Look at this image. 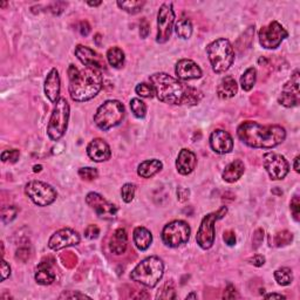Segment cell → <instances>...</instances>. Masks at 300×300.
I'll return each instance as SVG.
<instances>
[{
	"label": "cell",
	"mask_w": 300,
	"mask_h": 300,
	"mask_svg": "<svg viewBox=\"0 0 300 300\" xmlns=\"http://www.w3.org/2000/svg\"><path fill=\"white\" fill-rule=\"evenodd\" d=\"M299 70H295L292 74L291 79L285 83L283 87L282 93H280L278 102L286 108H292L299 105L300 102V90H299Z\"/></svg>",
	"instance_id": "9a60e30c"
},
{
	"label": "cell",
	"mask_w": 300,
	"mask_h": 300,
	"mask_svg": "<svg viewBox=\"0 0 300 300\" xmlns=\"http://www.w3.org/2000/svg\"><path fill=\"white\" fill-rule=\"evenodd\" d=\"M86 203L95 211V214L101 219L112 221V219H114L116 215H118V208H116V205L107 201L102 195H100L98 192L87 193Z\"/></svg>",
	"instance_id": "5bb4252c"
},
{
	"label": "cell",
	"mask_w": 300,
	"mask_h": 300,
	"mask_svg": "<svg viewBox=\"0 0 300 300\" xmlns=\"http://www.w3.org/2000/svg\"><path fill=\"white\" fill-rule=\"evenodd\" d=\"M30 257H31V250L26 246L19 247L17 252H15V259L20 260L22 263L27 262V260L30 259Z\"/></svg>",
	"instance_id": "b9f144b4"
},
{
	"label": "cell",
	"mask_w": 300,
	"mask_h": 300,
	"mask_svg": "<svg viewBox=\"0 0 300 300\" xmlns=\"http://www.w3.org/2000/svg\"><path fill=\"white\" fill-rule=\"evenodd\" d=\"M19 212V209L14 205H8V206H2L1 209V219L5 224L11 223L17 217Z\"/></svg>",
	"instance_id": "74e56055"
},
{
	"label": "cell",
	"mask_w": 300,
	"mask_h": 300,
	"mask_svg": "<svg viewBox=\"0 0 300 300\" xmlns=\"http://www.w3.org/2000/svg\"><path fill=\"white\" fill-rule=\"evenodd\" d=\"M130 109L137 119H143L147 115V106L142 100L135 98L130 100Z\"/></svg>",
	"instance_id": "836d02e7"
},
{
	"label": "cell",
	"mask_w": 300,
	"mask_h": 300,
	"mask_svg": "<svg viewBox=\"0 0 300 300\" xmlns=\"http://www.w3.org/2000/svg\"><path fill=\"white\" fill-rule=\"evenodd\" d=\"M125 114L124 106L118 100H107L98 108L94 115V122L103 131L119 125Z\"/></svg>",
	"instance_id": "8992f818"
},
{
	"label": "cell",
	"mask_w": 300,
	"mask_h": 300,
	"mask_svg": "<svg viewBox=\"0 0 300 300\" xmlns=\"http://www.w3.org/2000/svg\"><path fill=\"white\" fill-rule=\"evenodd\" d=\"M75 56L85 67H94V68L101 70L106 68V62L103 58L92 48L83 46V45H77L75 48Z\"/></svg>",
	"instance_id": "e0dca14e"
},
{
	"label": "cell",
	"mask_w": 300,
	"mask_h": 300,
	"mask_svg": "<svg viewBox=\"0 0 300 300\" xmlns=\"http://www.w3.org/2000/svg\"><path fill=\"white\" fill-rule=\"evenodd\" d=\"M265 299H286L285 296L279 295V293H269V295L264 296Z\"/></svg>",
	"instance_id": "11a10c76"
},
{
	"label": "cell",
	"mask_w": 300,
	"mask_h": 300,
	"mask_svg": "<svg viewBox=\"0 0 300 300\" xmlns=\"http://www.w3.org/2000/svg\"><path fill=\"white\" fill-rule=\"evenodd\" d=\"M228 214L227 206H222L217 211L204 216L199 225L196 241L203 250H209L215 243V224L216 222L225 217Z\"/></svg>",
	"instance_id": "ba28073f"
},
{
	"label": "cell",
	"mask_w": 300,
	"mask_h": 300,
	"mask_svg": "<svg viewBox=\"0 0 300 300\" xmlns=\"http://www.w3.org/2000/svg\"><path fill=\"white\" fill-rule=\"evenodd\" d=\"M244 172H245V166L243 161L236 160L234 161V162L229 163L228 166L225 167L222 177H223L225 182L235 183L244 175Z\"/></svg>",
	"instance_id": "484cf974"
},
{
	"label": "cell",
	"mask_w": 300,
	"mask_h": 300,
	"mask_svg": "<svg viewBox=\"0 0 300 300\" xmlns=\"http://www.w3.org/2000/svg\"><path fill=\"white\" fill-rule=\"evenodd\" d=\"M146 5V1H140V0H129V1H118V6L121 9H123L127 13L130 14H136V13L141 12L143 6Z\"/></svg>",
	"instance_id": "1f68e13d"
},
{
	"label": "cell",
	"mask_w": 300,
	"mask_h": 300,
	"mask_svg": "<svg viewBox=\"0 0 300 300\" xmlns=\"http://www.w3.org/2000/svg\"><path fill=\"white\" fill-rule=\"evenodd\" d=\"M212 70L217 74L225 73L230 69L235 61V50L228 39L219 38L206 47Z\"/></svg>",
	"instance_id": "5b68a950"
},
{
	"label": "cell",
	"mask_w": 300,
	"mask_h": 300,
	"mask_svg": "<svg viewBox=\"0 0 300 300\" xmlns=\"http://www.w3.org/2000/svg\"><path fill=\"white\" fill-rule=\"evenodd\" d=\"M59 299H90V297L80 293L79 291H69V292H63L62 295H60Z\"/></svg>",
	"instance_id": "f6af8a7d"
},
{
	"label": "cell",
	"mask_w": 300,
	"mask_h": 300,
	"mask_svg": "<svg viewBox=\"0 0 300 300\" xmlns=\"http://www.w3.org/2000/svg\"><path fill=\"white\" fill-rule=\"evenodd\" d=\"M54 259L50 260V258H45L39 264L37 267V271H35V282H37L39 285H51V284H53L56 282V273H54L53 269H52V266H53Z\"/></svg>",
	"instance_id": "7402d4cb"
},
{
	"label": "cell",
	"mask_w": 300,
	"mask_h": 300,
	"mask_svg": "<svg viewBox=\"0 0 300 300\" xmlns=\"http://www.w3.org/2000/svg\"><path fill=\"white\" fill-rule=\"evenodd\" d=\"M45 95L52 103H57L60 100V75L57 68H52L45 80Z\"/></svg>",
	"instance_id": "44dd1931"
},
{
	"label": "cell",
	"mask_w": 300,
	"mask_h": 300,
	"mask_svg": "<svg viewBox=\"0 0 300 300\" xmlns=\"http://www.w3.org/2000/svg\"><path fill=\"white\" fill-rule=\"evenodd\" d=\"M25 193L38 206H48L56 202L57 190L41 180H31L25 186Z\"/></svg>",
	"instance_id": "30bf717a"
},
{
	"label": "cell",
	"mask_w": 300,
	"mask_h": 300,
	"mask_svg": "<svg viewBox=\"0 0 300 300\" xmlns=\"http://www.w3.org/2000/svg\"><path fill=\"white\" fill-rule=\"evenodd\" d=\"M190 196V190L184 188V186H179L177 188V198L180 202H185L186 199H189Z\"/></svg>",
	"instance_id": "681fc988"
},
{
	"label": "cell",
	"mask_w": 300,
	"mask_h": 300,
	"mask_svg": "<svg viewBox=\"0 0 300 300\" xmlns=\"http://www.w3.org/2000/svg\"><path fill=\"white\" fill-rule=\"evenodd\" d=\"M94 40H95L96 45H98V46H99V45H100V41H101V34H99V33L96 34V35H95V38H94Z\"/></svg>",
	"instance_id": "91938a15"
},
{
	"label": "cell",
	"mask_w": 300,
	"mask_h": 300,
	"mask_svg": "<svg viewBox=\"0 0 300 300\" xmlns=\"http://www.w3.org/2000/svg\"><path fill=\"white\" fill-rule=\"evenodd\" d=\"M101 4H102V1H88V5L94 6V7H96V6H100Z\"/></svg>",
	"instance_id": "680465c9"
},
{
	"label": "cell",
	"mask_w": 300,
	"mask_h": 300,
	"mask_svg": "<svg viewBox=\"0 0 300 300\" xmlns=\"http://www.w3.org/2000/svg\"><path fill=\"white\" fill-rule=\"evenodd\" d=\"M11 276V266L6 260H1V282H5Z\"/></svg>",
	"instance_id": "f907efd6"
},
{
	"label": "cell",
	"mask_w": 300,
	"mask_h": 300,
	"mask_svg": "<svg viewBox=\"0 0 300 300\" xmlns=\"http://www.w3.org/2000/svg\"><path fill=\"white\" fill-rule=\"evenodd\" d=\"M69 105L66 99L60 98L54 106L47 124V135L52 141H59L66 133L69 120Z\"/></svg>",
	"instance_id": "52a82bcc"
},
{
	"label": "cell",
	"mask_w": 300,
	"mask_h": 300,
	"mask_svg": "<svg viewBox=\"0 0 300 300\" xmlns=\"http://www.w3.org/2000/svg\"><path fill=\"white\" fill-rule=\"evenodd\" d=\"M197 299V296L195 295V293H190V295H188L186 296V298L185 299Z\"/></svg>",
	"instance_id": "94428289"
},
{
	"label": "cell",
	"mask_w": 300,
	"mask_h": 300,
	"mask_svg": "<svg viewBox=\"0 0 300 300\" xmlns=\"http://www.w3.org/2000/svg\"><path fill=\"white\" fill-rule=\"evenodd\" d=\"M127 245H128V236L127 232H125L124 229H118L113 235V237L111 238V241H109V250H111L112 253L118 254H123L127 250Z\"/></svg>",
	"instance_id": "cb8c5ba5"
},
{
	"label": "cell",
	"mask_w": 300,
	"mask_h": 300,
	"mask_svg": "<svg viewBox=\"0 0 300 300\" xmlns=\"http://www.w3.org/2000/svg\"><path fill=\"white\" fill-rule=\"evenodd\" d=\"M238 92V85L235 77L230 75L223 77L217 87V95L219 99L228 100L234 98Z\"/></svg>",
	"instance_id": "d4e9b609"
},
{
	"label": "cell",
	"mask_w": 300,
	"mask_h": 300,
	"mask_svg": "<svg viewBox=\"0 0 300 300\" xmlns=\"http://www.w3.org/2000/svg\"><path fill=\"white\" fill-rule=\"evenodd\" d=\"M263 240H264V230L263 229H257V230L254 231L252 237V246L254 250H257L258 247L262 245Z\"/></svg>",
	"instance_id": "bcb514c9"
},
{
	"label": "cell",
	"mask_w": 300,
	"mask_h": 300,
	"mask_svg": "<svg viewBox=\"0 0 300 300\" xmlns=\"http://www.w3.org/2000/svg\"><path fill=\"white\" fill-rule=\"evenodd\" d=\"M19 157H20V151H19L18 149L4 150L1 153V161H2V162L15 163V162H18Z\"/></svg>",
	"instance_id": "60d3db41"
},
{
	"label": "cell",
	"mask_w": 300,
	"mask_h": 300,
	"mask_svg": "<svg viewBox=\"0 0 300 300\" xmlns=\"http://www.w3.org/2000/svg\"><path fill=\"white\" fill-rule=\"evenodd\" d=\"M237 297H238V295H237L236 289H235V286L231 285V284H229L228 288L225 289V291H224L223 298L224 299H235V298H237Z\"/></svg>",
	"instance_id": "816d5d0a"
},
{
	"label": "cell",
	"mask_w": 300,
	"mask_h": 300,
	"mask_svg": "<svg viewBox=\"0 0 300 300\" xmlns=\"http://www.w3.org/2000/svg\"><path fill=\"white\" fill-rule=\"evenodd\" d=\"M80 33H81L82 37H87L90 33V25L88 24V21H81L79 26Z\"/></svg>",
	"instance_id": "db71d44e"
},
{
	"label": "cell",
	"mask_w": 300,
	"mask_h": 300,
	"mask_svg": "<svg viewBox=\"0 0 300 300\" xmlns=\"http://www.w3.org/2000/svg\"><path fill=\"white\" fill-rule=\"evenodd\" d=\"M135 92L138 96L144 99H151L155 96V89L151 83H146L142 82L138 83V85L135 87Z\"/></svg>",
	"instance_id": "d590c367"
},
{
	"label": "cell",
	"mask_w": 300,
	"mask_h": 300,
	"mask_svg": "<svg viewBox=\"0 0 300 300\" xmlns=\"http://www.w3.org/2000/svg\"><path fill=\"white\" fill-rule=\"evenodd\" d=\"M164 273V264L160 257L150 256L138 263L131 271L130 279L146 288H155Z\"/></svg>",
	"instance_id": "277c9868"
},
{
	"label": "cell",
	"mask_w": 300,
	"mask_h": 300,
	"mask_svg": "<svg viewBox=\"0 0 300 300\" xmlns=\"http://www.w3.org/2000/svg\"><path fill=\"white\" fill-rule=\"evenodd\" d=\"M191 235V229L184 221H173L168 223L162 230V240L169 247H179L188 243Z\"/></svg>",
	"instance_id": "9c48e42d"
},
{
	"label": "cell",
	"mask_w": 300,
	"mask_h": 300,
	"mask_svg": "<svg viewBox=\"0 0 300 300\" xmlns=\"http://www.w3.org/2000/svg\"><path fill=\"white\" fill-rule=\"evenodd\" d=\"M87 154L89 159L94 162H105L112 156V150L109 144L102 138H94L87 146Z\"/></svg>",
	"instance_id": "ffe728a7"
},
{
	"label": "cell",
	"mask_w": 300,
	"mask_h": 300,
	"mask_svg": "<svg viewBox=\"0 0 300 300\" xmlns=\"http://www.w3.org/2000/svg\"><path fill=\"white\" fill-rule=\"evenodd\" d=\"M149 28H150V25L149 22H148V20L146 18L141 19L140 21V35L142 39H146L148 37V34H149Z\"/></svg>",
	"instance_id": "7dc6e473"
},
{
	"label": "cell",
	"mask_w": 300,
	"mask_h": 300,
	"mask_svg": "<svg viewBox=\"0 0 300 300\" xmlns=\"http://www.w3.org/2000/svg\"><path fill=\"white\" fill-rule=\"evenodd\" d=\"M299 160L300 156H297L295 159V162H293V167H295V170L297 173H300V168H299Z\"/></svg>",
	"instance_id": "9f6ffc18"
},
{
	"label": "cell",
	"mask_w": 300,
	"mask_h": 300,
	"mask_svg": "<svg viewBox=\"0 0 300 300\" xmlns=\"http://www.w3.org/2000/svg\"><path fill=\"white\" fill-rule=\"evenodd\" d=\"M249 263L251 264V265H253V266L260 267V266H263L264 264H265V257L260 256V254H256V256H253L252 258H250Z\"/></svg>",
	"instance_id": "f5cc1de1"
},
{
	"label": "cell",
	"mask_w": 300,
	"mask_h": 300,
	"mask_svg": "<svg viewBox=\"0 0 300 300\" xmlns=\"http://www.w3.org/2000/svg\"><path fill=\"white\" fill-rule=\"evenodd\" d=\"M175 74L177 79L183 81H190V80L199 79L202 76V69L195 61L190 59H182L176 63Z\"/></svg>",
	"instance_id": "d6986e66"
},
{
	"label": "cell",
	"mask_w": 300,
	"mask_h": 300,
	"mask_svg": "<svg viewBox=\"0 0 300 300\" xmlns=\"http://www.w3.org/2000/svg\"><path fill=\"white\" fill-rule=\"evenodd\" d=\"M135 192H136V186L133 183H125L121 189L122 199L125 203H130L135 197Z\"/></svg>",
	"instance_id": "f35d334b"
},
{
	"label": "cell",
	"mask_w": 300,
	"mask_h": 300,
	"mask_svg": "<svg viewBox=\"0 0 300 300\" xmlns=\"http://www.w3.org/2000/svg\"><path fill=\"white\" fill-rule=\"evenodd\" d=\"M80 240H81V238H80V235L75 230L68 228L61 229V230L54 232L52 235L50 240H48V247L51 250L59 251L64 249V247L77 245L80 243Z\"/></svg>",
	"instance_id": "2e32d148"
},
{
	"label": "cell",
	"mask_w": 300,
	"mask_h": 300,
	"mask_svg": "<svg viewBox=\"0 0 300 300\" xmlns=\"http://www.w3.org/2000/svg\"><path fill=\"white\" fill-rule=\"evenodd\" d=\"M107 61L114 68H121L124 63V53L120 47H111L107 51Z\"/></svg>",
	"instance_id": "f1b7e54d"
},
{
	"label": "cell",
	"mask_w": 300,
	"mask_h": 300,
	"mask_svg": "<svg viewBox=\"0 0 300 300\" xmlns=\"http://www.w3.org/2000/svg\"><path fill=\"white\" fill-rule=\"evenodd\" d=\"M156 299H176V291L175 286H174L173 282H167L161 290V292L157 293Z\"/></svg>",
	"instance_id": "8d00e7d4"
},
{
	"label": "cell",
	"mask_w": 300,
	"mask_h": 300,
	"mask_svg": "<svg viewBox=\"0 0 300 300\" xmlns=\"http://www.w3.org/2000/svg\"><path fill=\"white\" fill-rule=\"evenodd\" d=\"M133 240L138 250L146 251L153 243V235L147 228L137 227L133 232Z\"/></svg>",
	"instance_id": "4316f807"
},
{
	"label": "cell",
	"mask_w": 300,
	"mask_h": 300,
	"mask_svg": "<svg viewBox=\"0 0 300 300\" xmlns=\"http://www.w3.org/2000/svg\"><path fill=\"white\" fill-rule=\"evenodd\" d=\"M290 206H291V212H292L293 218H295L297 222H299V219H300V201H299L298 196H295V197L292 198L291 204H290Z\"/></svg>",
	"instance_id": "7bdbcfd3"
},
{
	"label": "cell",
	"mask_w": 300,
	"mask_h": 300,
	"mask_svg": "<svg viewBox=\"0 0 300 300\" xmlns=\"http://www.w3.org/2000/svg\"><path fill=\"white\" fill-rule=\"evenodd\" d=\"M196 166H197V157L195 153L189 149H182L180 151L176 160V168L180 175L185 176L191 174L195 170Z\"/></svg>",
	"instance_id": "603a6c76"
},
{
	"label": "cell",
	"mask_w": 300,
	"mask_h": 300,
	"mask_svg": "<svg viewBox=\"0 0 300 300\" xmlns=\"http://www.w3.org/2000/svg\"><path fill=\"white\" fill-rule=\"evenodd\" d=\"M176 34L179 35L180 39H189L192 34V24L190 19L183 17L180 18L175 25Z\"/></svg>",
	"instance_id": "4dcf8cb0"
},
{
	"label": "cell",
	"mask_w": 300,
	"mask_h": 300,
	"mask_svg": "<svg viewBox=\"0 0 300 300\" xmlns=\"http://www.w3.org/2000/svg\"><path fill=\"white\" fill-rule=\"evenodd\" d=\"M257 81V69L254 67H250L240 76V86L245 92H250L256 85Z\"/></svg>",
	"instance_id": "f546056e"
},
{
	"label": "cell",
	"mask_w": 300,
	"mask_h": 300,
	"mask_svg": "<svg viewBox=\"0 0 300 300\" xmlns=\"http://www.w3.org/2000/svg\"><path fill=\"white\" fill-rule=\"evenodd\" d=\"M288 37V31L278 21H272L267 26H263L260 28L259 44L266 50H276L282 45L284 39Z\"/></svg>",
	"instance_id": "8fae6325"
},
{
	"label": "cell",
	"mask_w": 300,
	"mask_h": 300,
	"mask_svg": "<svg viewBox=\"0 0 300 300\" xmlns=\"http://www.w3.org/2000/svg\"><path fill=\"white\" fill-rule=\"evenodd\" d=\"M69 95L73 101L86 102L95 98L103 87L102 70L94 67L79 69L74 64L68 67Z\"/></svg>",
	"instance_id": "3957f363"
},
{
	"label": "cell",
	"mask_w": 300,
	"mask_h": 300,
	"mask_svg": "<svg viewBox=\"0 0 300 300\" xmlns=\"http://www.w3.org/2000/svg\"><path fill=\"white\" fill-rule=\"evenodd\" d=\"M263 163L270 179L273 180L285 179L290 172V164L288 160L278 153L269 151V153L264 154Z\"/></svg>",
	"instance_id": "4fadbf2b"
},
{
	"label": "cell",
	"mask_w": 300,
	"mask_h": 300,
	"mask_svg": "<svg viewBox=\"0 0 300 300\" xmlns=\"http://www.w3.org/2000/svg\"><path fill=\"white\" fill-rule=\"evenodd\" d=\"M79 176L81 177L82 180H93L98 179L99 173H98V170L95 169V168H90V167L80 168V169H79Z\"/></svg>",
	"instance_id": "ab89813d"
},
{
	"label": "cell",
	"mask_w": 300,
	"mask_h": 300,
	"mask_svg": "<svg viewBox=\"0 0 300 300\" xmlns=\"http://www.w3.org/2000/svg\"><path fill=\"white\" fill-rule=\"evenodd\" d=\"M175 22V12L173 4H163L157 13V34L156 43L166 44L172 37V31Z\"/></svg>",
	"instance_id": "7c38bea8"
},
{
	"label": "cell",
	"mask_w": 300,
	"mask_h": 300,
	"mask_svg": "<svg viewBox=\"0 0 300 300\" xmlns=\"http://www.w3.org/2000/svg\"><path fill=\"white\" fill-rule=\"evenodd\" d=\"M41 170H43V166H40V164H39V166H34L33 167V172L34 173H40Z\"/></svg>",
	"instance_id": "6f0895ef"
},
{
	"label": "cell",
	"mask_w": 300,
	"mask_h": 300,
	"mask_svg": "<svg viewBox=\"0 0 300 300\" xmlns=\"http://www.w3.org/2000/svg\"><path fill=\"white\" fill-rule=\"evenodd\" d=\"M163 164L159 160H147L143 161L137 167V174L142 179H150L162 170Z\"/></svg>",
	"instance_id": "83f0119b"
},
{
	"label": "cell",
	"mask_w": 300,
	"mask_h": 300,
	"mask_svg": "<svg viewBox=\"0 0 300 300\" xmlns=\"http://www.w3.org/2000/svg\"><path fill=\"white\" fill-rule=\"evenodd\" d=\"M211 149L219 155L231 153L234 149V140L231 135L223 129H216L210 135Z\"/></svg>",
	"instance_id": "ac0fdd59"
},
{
	"label": "cell",
	"mask_w": 300,
	"mask_h": 300,
	"mask_svg": "<svg viewBox=\"0 0 300 300\" xmlns=\"http://www.w3.org/2000/svg\"><path fill=\"white\" fill-rule=\"evenodd\" d=\"M276 282L282 286H288L293 282L292 270L289 267H280L275 271Z\"/></svg>",
	"instance_id": "d6a6232c"
},
{
	"label": "cell",
	"mask_w": 300,
	"mask_h": 300,
	"mask_svg": "<svg viewBox=\"0 0 300 300\" xmlns=\"http://www.w3.org/2000/svg\"><path fill=\"white\" fill-rule=\"evenodd\" d=\"M223 240H224L225 243L229 245V246H234V245L236 244V235H235L234 231L228 230V231L224 232Z\"/></svg>",
	"instance_id": "c3c4849f"
},
{
	"label": "cell",
	"mask_w": 300,
	"mask_h": 300,
	"mask_svg": "<svg viewBox=\"0 0 300 300\" xmlns=\"http://www.w3.org/2000/svg\"><path fill=\"white\" fill-rule=\"evenodd\" d=\"M155 95L161 102L176 106H196L203 99L201 90L185 85L167 73H155L149 77Z\"/></svg>",
	"instance_id": "6da1fadb"
},
{
	"label": "cell",
	"mask_w": 300,
	"mask_h": 300,
	"mask_svg": "<svg viewBox=\"0 0 300 300\" xmlns=\"http://www.w3.org/2000/svg\"><path fill=\"white\" fill-rule=\"evenodd\" d=\"M100 235V229L98 225L95 224H90L86 228L85 230V237L88 238V240H96Z\"/></svg>",
	"instance_id": "ee69618b"
},
{
	"label": "cell",
	"mask_w": 300,
	"mask_h": 300,
	"mask_svg": "<svg viewBox=\"0 0 300 300\" xmlns=\"http://www.w3.org/2000/svg\"><path fill=\"white\" fill-rule=\"evenodd\" d=\"M292 240H293L292 232H290L288 230L279 231L278 234H276L275 240H273V241H275V245L277 247L286 246V245L291 244Z\"/></svg>",
	"instance_id": "e575fe53"
},
{
	"label": "cell",
	"mask_w": 300,
	"mask_h": 300,
	"mask_svg": "<svg viewBox=\"0 0 300 300\" xmlns=\"http://www.w3.org/2000/svg\"><path fill=\"white\" fill-rule=\"evenodd\" d=\"M237 136L250 148L272 149L286 138V130L282 125H263L254 121H245L237 128Z\"/></svg>",
	"instance_id": "7a4b0ae2"
}]
</instances>
